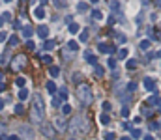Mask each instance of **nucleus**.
I'll return each mask as SVG.
<instances>
[{"label":"nucleus","instance_id":"nucleus-1","mask_svg":"<svg viewBox=\"0 0 161 140\" xmlns=\"http://www.w3.org/2000/svg\"><path fill=\"white\" fill-rule=\"evenodd\" d=\"M45 118V105L39 94H34V105H32V120L36 123H41Z\"/></svg>","mask_w":161,"mask_h":140},{"label":"nucleus","instance_id":"nucleus-2","mask_svg":"<svg viewBox=\"0 0 161 140\" xmlns=\"http://www.w3.org/2000/svg\"><path fill=\"white\" fill-rule=\"evenodd\" d=\"M68 131L71 133V135H82V133L88 131V120L86 118H73L71 123L68 125Z\"/></svg>","mask_w":161,"mask_h":140},{"label":"nucleus","instance_id":"nucleus-3","mask_svg":"<svg viewBox=\"0 0 161 140\" xmlns=\"http://www.w3.org/2000/svg\"><path fill=\"white\" fill-rule=\"evenodd\" d=\"M77 97H79L82 107H88V105L92 103V88H90L86 82L79 84V86H77Z\"/></svg>","mask_w":161,"mask_h":140},{"label":"nucleus","instance_id":"nucleus-4","mask_svg":"<svg viewBox=\"0 0 161 140\" xmlns=\"http://www.w3.org/2000/svg\"><path fill=\"white\" fill-rule=\"evenodd\" d=\"M24 66H26V56H24V54L15 56L13 62H11V69H13V71H19V69H23Z\"/></svg>","mask_w":161,"mask_h":140},{"label":"nucleus","instance_id":"nucleus-5","mask_svg":"<svg viewBox=\"0 0 161 140\" xmlns=\"http://www.w3.org/2000/svg\"><path fill=\"white\" fill-rule=\"evenodd\" d=\"M53 129L64 133V131L68 129V123L64 122V118H54V120H53Z\"/></svg>","mask_w":161,"mask_h":140},{"label":"nucleus","instance_id":"nucleus-6","mask_svg":"<svg viewBox=\"0 0 161 140\" xmlns=\"http://www.w3.org/2000/svg\"><path fill=\"white\" fill-rule=\"evenodd\" d=\"M41 133H43V136L47 138H53L54 136V129H53V125H47V123H41Z\"/></svg>","mask_w":161,"mask_h":140},{"label":"nucleus","instance_id":"nucleus-7","mask_svg":"<svg viewBox=\"0 0 161 140\" xmlns=\"http://www.w3.org/2000/svg\"><path fill=\"white\" fill-rule=\"evenodd\" d=\"M144 88L148 90V92H156V82H154V79H150V77H146V79L142 80Z\"/></svg>","mask_w":161,"mask_h":140},{"label":"nucleus","instance_id":"nucleus-8","mask_svg":"<svg viewBox=\"0 0 161 140\" xmlns=\"http://www.w3.org/2000/svg\"><path fill=\"white\" fill-rule=\"evenodd\" d=\"M38 36L41 38V39H47L49 38V26H45V24H41V26H38Z\"/></svg>","mask_w":161,"mask_h":140},{"label":"nucleus","instance_id":"nucleus-9","mask_svg":"<svg viewBox=\"0 0 161 140\" xmlns=\"http://www.w3.org/2000/svg\"><path fill=\"white\" fill-rule=\"evenodd\" d=\"M85 60L88 62V64H92V66L97 64V58H96V54L92 51H85Z\"/></svg>","mask_w":161,"mask_h":140},{"label":"nucleus","instance_id":"nucleus-10","mask_svg":"<svg viewBox=\"0 0 161 140\" xmlns=\"http://www.w3.org/2000/svg\"><path fill=\"white\" fill-rule=\"evenodd\" d=\"M19 131L23 133V136H24V138H30V140H32V129L28 127V125H21Z\"/></svg>","mask_w":161,"mask_h":140},{"label":"nucleus","instance_id":"nucleus-11","mask_svg":"<svg viewBox=\"0 0 161 140\" xmlns=\"http://www.w3.org/2000/svg\"><path fill=\"white\" fill-rule=\"evenodd\" d=\"M32 34H34V28L32 26H23V36L30 41V38H32Z\"/></svg>","mask_w":161,"mask_h":140},{"label":"nucleus","instance_id":"nucleus-12","mask_svg":"<svg viewBox=\"0 0 161 140\" xmlns=\"http://www.w3.org/2000/svg\"><path fill=\"white\" fill-rule=\"evenodd\" d=\"M45 88H47V92H49V94H56V90H58V88H56V84H54L53 80H49V82L45 84Z\"/></svg>","mask_w":161,"mask_h":140},{"label":"nucleus","instance_id":"nucleus-13","mask_svg":"<svg viewBox=\"0 0 161 140\" xmlns=\"http://www.w3.org/2000/svg\"><path fill=\"white\" fill-rule=\"evenodd\" d=\"M88 39H90V34H88V30H81V34H79V41H81V43H86Z\"/></svg>","mask_w":161,"mask_h":140},{"label":"nucleus","instance_id":"nucleus-14","mask_svg":"<svg viewBox=\"0 0 161 140\" xmlns=\"http://www.w3.org/2000/svg\"><path fill=\"white\" fill-rule=\"evenodd\" d=\"M90 10V6L86 4V2H79V4H77V11H81V13H86Z\"/></svg>","mask_w":161,"mask_h":140},{"label":"nucleus","instance_id":"nucleus-15","mask_svg":"<svg viewBox=\"0 0 161 140\" xmlns=\"http://www.w3.org/2000/svg\"><path fill=\"white\" fill-rule=\"evenodd\" d=\"M34 17H36V19H43L45 17V10L41 8V6H39V8H36V10H34Z\"/></svg>","mask_w":161,"mask_h":140},{"label":"nucleus","instance_id":"nucleus-16","mask_svg":"<svg viewBox=\"0 0 161 140\" xmlns=\"http://www.w3.org/2000/svg\"><path fill=\"white\" fill-rule=\"evenodd\" d=\"M150 45H152V41H150V39H142L141 43H139V47H141V51H148V49H150Z\"/></svg>","mask_w":161,"mask_h":140},{"label":"nucleus","instance_id":"nucleus-17","mask_svg":"<svg viewBox=\"0 0 161 140\" xmlns=\"http://www.w3.org/2000/svg\"><path fill=\"white\" fill-rule=\"evenodd\" d=\"M19 43V36H10L8 38V47H17Z\"/></svg>","mask_w":161,"mask_h":140},{"label":"nucleus","instance_id":"nucleus-18","mask_svg":"<svg viewBox=\"0 0 161 140\" xmlns=\"http://www.w3.org/2000/svg\"><path fill=\"white\" fill-rule=\"evenodd\" d=\"M54 45H56V43H54L53 39H45V43H43V49H45V51H53V49H54Z\"/></svg>","mask_w":161,"mask_h":140},{"label":"nucleus","instance_id":"nucleus-19","mask_svg":"<svg viewBox=\"0 0 161 140\" xmlns=\"http://www.w3.org/2000/svg\"><path fill=\"white\" fill-rule=\"evenodd\" d=\"M24 99H28V90L21 88L19 90V101H24Z\"/></svg>","mask_w":161,"mask_h":140},{"label":"nucleus","instance_id":"nucleus-20","mask_svg":"<svg viewBox=\"0 0 161 140\" xmlns=\"http://www.w3.org/2000/svg\"><path fill=\"white\" fill-rule=\"evenodd\" d=\"M94 73H96L97 77H103V75H105V69H103L101 66H97V64H96V66H94Z\"/></svg>","mask_w":161,"mask_h":140},{"label":"nucleus","instance_id":"nucleus-21","mask_svg":"<svg viewBox=\"0 0 161 140\" xmlns=\"http://www.w3.org/2000/svg\"><path fill=\"white\" fill-rule=\"evenodd\" d=\"M97 51H99L101 54H107V51H109V45H107V43H99V45H97Z\"/></svg>","mask_w":161,"mask_h":140},{"label":"nucleus","instance_id":"nucleus-22","mask_svg":"<svg viewBox=\"0 0 161 140\" xmlns=\"http://www.w3.org/2000/svg\"><path fill=\"white\" fill-rule=\"evenodd\" d=\"M118 58H120V60L128 58V49H118Z\"/></svg>","mask_w":161,"mask_h":140},{"label":"nucleus","instance_id":"nucleus-23","mask_svg":"<svg viewBox=\"0 0 161 140\" xmlns=\"http://www.w3.org/2000/svg\"><path fill=\"white\" fill-rule=\"evenodd\" d=\"M150 105H154V107H159V94H157V92L154 94V97L150 99Z\"/></svg>","mask_w":161,"mask_h":140},{"label":"nucleus","instance_id":"nucleus-24","mask_svg":"<svg viewBox=\"0 0 161 140\" xmlns=\"http://www.w3.org/2000/svg\"><path fill=\"white\" fill-rule=\"evenodd\" d=\"M49 71H51V77H58V75H60V67H58V66H51Z\"/></svg>","mask_w":161,"mask_h":140},{"label":"nucleus","instance_id":"nucleus-25","mask_svg":"<svg viewBox=\"0 0 161 140\" xmlns=\"http://www.w3.org/2000/svg\"><path fill=\"white\" fill-rule=\"evenodd\" d=\"M99 122H101V125H107V123L111 122V118H109V114H105V112H103V114L99 116Z\"/></svg>","mask_w":161,"mask_h":140},{"label":"nucleus","instance_id":"nucleus-26","mask_svg":"<svg viewBox=\"0 0 161 140\" xmlns=\"http://www.w3.org/2000/svg\"><path fill=\"white\" fill-rule=\"evenodd\" d=\"M68 49H69V51H77V49H79V43H77V41H68Z\"/></svg>","mask_w":161,"mask_h":140},{"label":"nucleus","instance_id":"nucleus-27","mask_svg":"<svg viewBox=\"0 0 161 140\" xmlns=\"http://www.w3.org/2000/svg\"><path fill=\"white\" fill-rule=\"evenodd\" d=\"M79 30H81V28H79V24H77V23L69 24V32H71V34H79Z\"/></svg>","mask_w":161,"mask_h":140},{"label":"nucleus","instance_id":"nucleus-28","mask_svg":"<svg viewBox=\"0 0 161 140\" xmlns=\"http://www.w3.org/2000/svg\"><path fill=\"white\" fill-rule=\"evenodd\" d=\"M137 66H139L137 60H128V64H125V67H128V69H135Z\"/></svg>","mask_w":161,"mask_h":140},{"label":"nucleus","instance_id":"nucleus-29","mask_svg":"<svg viewBox=\"0 0 161 140\" xmlns=\"http://www.w3.org/2000/svg\"><path fill=\"white\" fill-rule=\"evenodd\" d=\"M116 41H118V43H120V45H124L125 41H128V38H125L124 34H116Z\"/></svg>","mask_w":161,"mask_h":140},{"label":"nucleus","instance_id":"nucleus-30","mask_svg":"<svg viewBox=\"0 0 161 140\" xmlns=\"http://www.w3.org/2000/svg\"><path fill=\"white\" fill-rule=\"evenodd\" d=\"M125 88H128L129 94H133V92L137 90V82H128V86H125Z\"/></svg>","mask_w":161,"mask_h":140},{"label":"nucleus","instance_id":"nucleus-31","mask_svg":"<svg viewBox=\"0 0 161 140\" xmlns=\"http://www.w3.org/2000/svg\"><path fill=\"white\" fill-rule=\"evenodd\" d=\"M92 15H94L96 21H101V19H103V13H101L99 10H94V11H92Z\"/></svg>","mask_w":161,"mask_h":140},{"label":"nucleus","instance_id":"nucleus-32","mask_svg":"<svg viewBox=\"0 0 161 140\" xmlns=\"http://www.w3.org/2000/svg\"><path fill=\"white\" fill-rule=\"evenodd\" d=\"M41 62H43V64H53V58H51V56H49V54H43V56H41Z\"/></svg>","mask_w":161,"mask_h":140},{"label":"nucleus","instance_id":"nucleus-33","mask_svg":"<svg viewBox=\"0 0 161 140\" xmlns=\"http://www.w3.org/2000/svg\"><path fill=\"white\" fill-rule=\"evenodd\" d=\"M68 95H69V94H68V90H66V88H62V90H60V99H62V101H66V99H68Z\"/></svg>","mask_w":161,"mask_h":140},{"label":"nucleus","instance_id":"nucleus-34","mask_svg":"<svg viewBox=\"0 0 161 140\" xmlns=\"http://www.w3.org/2000/svg\"><path fill=\"white\" fill-rule=\"evenodd\" d=\"M109 8L114 10V11H118V10H120V2H109Z\"/></svg>","mask_w":161,"mask_h":140},{"label":"nucleus","instance_id":"nucleus-35","mask_svg":"<svg viewBox=\"0 0 161 140\" xmlns=\"http://www.w3.org/2000/svg\"><path fill=\"white\" fill-rule=\"evenodd\" d=\"M111 108H113V105H111L109 101H105V103H103V110H105V114H107V112H111Z\"/></svg>","mask_w":161,"mask_h":140},{"label":"nucleus","instance_id":"nucleus-36","mask_svg":"<svg viewBox=\"0 0 161 140\" xmlns=\"http://www.w3.org/2000/svg\"><path fill=\"white\" fill-rule=\"evenodd\" d=\"M69 112H71V107H69V105H64V107H62V114H64V116H68Z\"/></svg>","mask_w":161,"mask_h":140},{"label":"nucleus","instance_id":"nucleus-37","mask_svg":"<svg viewBox=\"0 0 161 140\" xmlns=\"http://www.w3.org/2000/svg\"><path fill=\"white\" fill-rule=\"evenodd\" d=\"M24 82H26V80L23 79V77H19V79L15 80V84H17V86H19V88H23V86H24Z\"/></svg>","mask_w":161,"mask_h":140},{"label":"nucleus","instance_id":"nucleus-38","mask_svg":"<svg viewBox=\"0 0 161 140\" xmlns=\"http://www.w3.org/2000/svg\"><path fill=\"white\" fill-rule=\"evenodd\" d=\"M107 66H109L111 69H114V67H116V60H114V58H109V62H107Z\"/></svg>","mask_w":161,"mask_h":140},{"label":"nucleus","instance_id":"nucleus-39","mask_svg":"<svg viewBox=\"0 0 161 140\" xmlns=\"http://www.w3.org/2000/svg\"><path fill=\"white\" fill-rule=\"evenodd\" d=\"M23 110H24V107H23L21 103H19V105H15V114H21Z\"/></svg>","mask_w":161,"mask_h":140},{"label":"nucleus","instance_id":"nucleus-40","mask_svg":"<svg viewBox=\"0 0 161 140\" xmlns=\"http://www.w3.org/2000/svg\"><path fill=\"white\" fill-rule=\"evenodd\" d=\"M105 140H116V136H114V133H107V135L103 136Z\"/></svg>","mask_w":161,"mask_h":140},{"label":"nucleus","instance_id":"nucleus-41","mask_svg":"<svg viewBox=\"0 0 161 140\" xmlns=\"http://www.w3.org/2000/svg\"><path fill=\"white\" fill-rule=\"evenodd\" d=\"M150 129H152V131H157V129H159V122H152V123H150Z\"/></svg>","mask_w":161,"mask_h":140},{"label":"nucleus","instance_id":"nucleus-42","mask_svg":"<svg viewBox=\"0 0 161 140\" xmlns=\"http://www.w3.org/2000/svg\"><path fill=\"white\" fill-rule=\"evenodd\" d=\"M131 135L135 136V138H139V136L142 135V133H141V129H133V131H131Z\"/></svg>","mask_w":161,"mask_h":140},{"label":"nucleus","instance_id":"nucleus-43","mask_svg":"<svg viewBox=\"0 0 161 140\" xmlns=\"http://www.w3.org/2000/svg\"><path fill=\"white\" fill-rule=\"evenodd\" d=\"M122 116H124V118L129 116V108H128V107H122Z\"/></svg>","mask_w":161,"mask_h":140},{"label":"nucleus","instance_id":"nucleus-44","mask_svg":"<svg viewBox=\"0 0 161 140\" xmlns=\"http://www.w3.org/2000/svg\"><path fill=\"white\" fill-rule=\"evenodd\" d=\"M26 47H28L30 51H34V49H36V43H34V41H26Z\"/></svg>","mask_w":161,"mask_h":140},{"label":"nucleus","instance_id":"nucleus-45","mask_svg":"<svg viewBox=\"0 0 161 140\" xmlns=\"http://www.w3.org/2000/svg\"><path fill=\"white\" fill-rule=\"evenodd\" d=\"M116 52V47H113V45H109V51H107V54H114Z\"/></svg>","mask_w":161,"mask_h":140},{"label":"nucleus","instance_id":"nucleus-46","mask_svg":"<svg viewBox=\"0 0 161 140\" xmlns=\"http://www.w3.org/2000/svg\"><path fill=\"white\" fill-rule=\"evenodd\" d=\"M66 23L71 24V23H73V17H71V15H66Z\"/></svg>","mask_w":161,"mask_h":140},{"label":"nucleus","instance_id":"nucleus-47","mask_svg":"<svg viewBox=\"0 0 161 140\" xmlns=\"http://www.w3.org/2000/svg\"><path fill=\"white\" fill-rule=\"evenodd\" d=\"M54 6H56V8H64L66 2H54Z\"/></svg>","mask_w":161,"mask_h":140},{"label":"nucleus","instance_id":"nucleus-48","mask_svg":"<svg viewBox=\"0 0 161 140\" xmlns=\"http://www.w3.org/2000/svg\"><path fill=\"white\" fill-rule=\"evenodd\" d=\"M53 107H60V99H53Z\"/></svg>","mask_w":161,"mask_h":140},{"label":"nucleus","instance_id":"nucleus-49","mask_svg":"<svg viewBox=\"0 0 161 140\" xmlns=\"http://www.w3.org/2000/svg\"><path fill=\"white\" fill-rule=\"evenodd\" d=\"M4 129H6V127H4V123H2V122H0V136H2V135H4Z\"/></svg>","mask_w":161,"mask_h":140},{"label":"nucleus","instance_id":"nucleus-50","mask_svg":"<svg viewBox=\"0 0 161 140\" xmlns=\"http://www.w3.org/2000/svg\"><path fill=\"white\" fill-rule=\"evenodd\" d=\"M122 129H131V125H129L128 122H125V123H122Z\"/></svg>","mask_w":161,"mask_h":140},{"label":"nucleus","instance_id":"nucleus-51","mask_svg":"<svg viewBox=\"0 0 161 140\" xmlns=\"http://www.w3.org/2000/svg\"><path fill=\"white\" fill-rule=\"evenodd\" d=\"M6 38H8V36H6V32H0V41H4Z\"/></svg>","mask_w":161,"mask_h":140},{"label":"nucleus","instance_id":"nucleus-52","mask_svg":"<svg viewBox=\"0 0 161 140\" xmlns=\"http://www.w3.org/2000/svg\"><path fill=\"white\" fill-rule=\"evenodd\" d=\"M8 140H19V136L17 135H11V136H8Z\"/></svg>","mask_w":161,"mask_h":140},{"label":"nucleus","instance_id":"nucleus-53","mask_svg":"<svg viewBox=\"0 0 161 140\" xmlns=\"http://www.w3.org/2000/svg\"><path fill=\"white\" fill-rule=\"evenodd\" d=\"M144 140H154V136H152V135H146V136H144Z\"/></svg>","mask_w":161,"mask_h":140},{"label":"nucleus","instance_id":"nucleus-54","mask_svg":"<svg viewBox=\"0 0 161 140\" xmlns=\"http://www.w3.org/2000/svg\"><path fill=\"white\" fill-rule=\"evenodd\" d=\"M4 108V99H0V110Z\"/></svg>","mask_w":161,"mask_h":140},{"label":"nucleus","instance_id":"nucleus-55","mask_svg":"<svg viewBox=\"0 0 161 140\" xmlns=\"http://www.w3.org/2000/svg\"><path fill=\"white\" fill-rule=\"evenodd\" d=\"M2 90H4V82H0V94H2Z\"/></svg>","mask_w":161,"mask_h":140},{"label":"nucleus","instance_id":"nucleus-56","mask_svg":"<svg viewBox=\"0 0 161 140\" xmlns=\"http://www.w3.org/2000/svg\"><path fill=\"white\" fill-rule=\"evenodd\" d=\"M4 26V21H2V15H0V28Z\"/></svg>","mask_w":161,"mask_h":140},{"label":"nucleus","instance_id":"nucleus-57","mask_svg":"<svg viewBox=\"0 0 161 140\" xmlns=\"http://www.w3.org/2000/svg\"><path fill=\"white\" fill-rule=\"evenodd\" d=\"M0 140H8V136H6V135H2V136H0Z\"/></svg>","mask_w":161,"mask_h":140},{"label":"nucleus","instance_id":"nucleus-58","mask_svg":"<svg viewBox=\"0 0 161 140\" xmlns=\"http://www.w3.org/2000/svg\"><path fill=\"white\" fill-rule=\"evenodd\" d=\"M120 140H131V138H129V136H122Z\"/></svg>","mask_w":161,"mask_h":140},{"label":"nucleus","instance_id":"nucleus-59","mask_svg":"<svg viewBox=\"0 0 161 140\" xmlns=\"http://www.w3.org/2000/svg\"><path fill=\"white\" fill-rule=\"evenodd\" d=\"M0 82H4V75L2 73H0Z\"/></svg>","mask_w":161,"mask_h":140},{"label":"nucleus","instance_id":"nucleus-60","mask_svg":"<svg viewBox=\"0 0 161 140\" xmlns=\"http://www.w3.org/2000/svg\"><path fill=\"white\" fill-rule=\"evenodd\" d=\"M71 140H75V138H71Z\"/></svg>","mask_w":161,"mask_h":140}]
</instances>
